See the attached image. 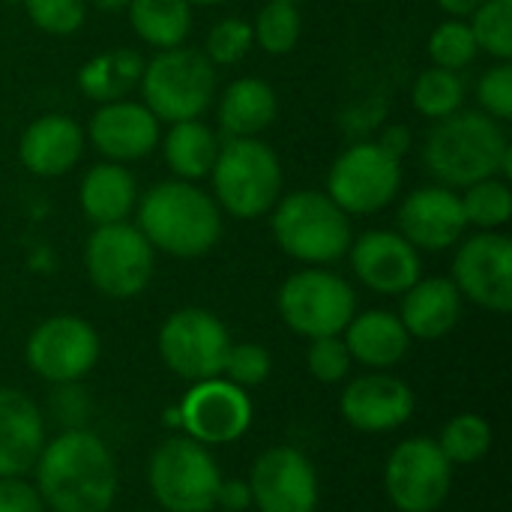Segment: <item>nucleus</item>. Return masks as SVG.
I'll return each instance as SVG.
<instances>
[{
	"instance_id": "f257e3e1",
	"label": "nucleus",
	"mask_w": 512,
	"mask_h": 512,
	"mask_svg": "<svg viewBox=\"0 0 512 512\" xmlns=\"http://www.w3.org/2000/svg\"><path fill=\"white\" fill-rule=\"evenodd\" d=\"M36 492L54 512H108L117 498V465L99 435L72 429L45 441L36 459Z\"/></svg>"
},
{
	"instance_id": "f03ea898",
	"label": "nucleus",
	"mask_w": 512,
	"mask_h": 512,
	"mask_svg": "<svg viewBox=\"0 0 512 512\" xmlns=\"http://www.w3.org/2000/svg\"><path fill=\"white\" fill-rule=\"evenodd\" d=\"M138 231L171 258H201L222 237V210L189 180H162L138 198Z\"/></svg>"
},
{
	"instance_id": "7ed1b4c3",
	"label": "nucleus",
	"mask_w": 512,
	"mask_h": 512,
	"mask_svg": "<svg viewBox=\"0 0 512 512\" xmlns=\"http://www.w3.org/2000/svg\"><path fill=\"white\" fill-rule=\"evenodd\" d=\"M510 153L504 126L489 114L468 108L435 120L423 144V162L429 174L447 189H465L471 183L498 177Z\"/></svg>"
},
{
	"instance_id": "20e7f679",
	"label": "nucleus",
	"mask_w": 512,
	"mask_h": 512,
	"mask_svg": "<svg viewBox=\"0 0 512 512\" xmlns=\"http://www.w3.org/2000/svg\"><path fill=\"white\" fill-rule=\"evenodd\" d=\"M213 201L231 219L267 216L282 198L285 174L276 150L261 138H225L210 171Z\"/></svg>"
},
{
	"instance_id": "39448f33",
	"label": "nucleus",
	"mask_w": 512,
	"mask_h": 512,
	"mask_svg": "<svg viewBox=\"0 0 512 512\" xmlns=\"http://www.w3.org/2000/svg\"><path fill=\"white\" fill-rule=\"evenodd\" d=\"M270 213L273 240L288 258L321 267L348 255V246L354 240L351 216L342 213L327 192H288L276 201Z\"/></svg>"
},
{
	"instance_id": "423d86ee",
	"label": "nucleus",
	"mask_w": 512,
	"mask_h": 512,
	"mask_svg": "<svg viewBox=\"0 0 512 512\" xmlns=\"http://www.w3.org/2000/svg\"><path fill=\"white\" fill-rule=\"evenodd\" d=\"M141 102L159 123L198 120L216 96V66L198 48H165L144 60Z\"/></svg>"
},
{
	"instance_id": "0eeeda50",
	"label": "nucleus",
	"mask_w": 512,
	"mask_h": 512,
	"mask_svg": "<svg viewBox=\"0 0 512 512\" xmlns=\"http://www.w3.org/2000/svg\"><path fill=\"white\" fill-rule=\"evenodd\" d=\"M276 306L288 330L297 336H342L357 315V294L342 276L324 267H306L282 282Z\"/></svg>"
},
{
	"instance_id": "6e6552de",
	"label": "nucleus",
	"mask_w": 512,
	"mask_h": 512,
	"mask_svg": "<svg viewBox=\"0 0 512 512\" xmlns=\"http://www.w3.org/2000/svg\"><path fill=\"white\" fill-rule=\"evenodd\" d=\"M150 492L168 512H213L219 495V468L204 444L192 438L162 441L147 468Z\"/></svg>"
},
{
	"instance_id": "1a4fd4ad",
	"label": "nucleus",
	"mask_w": 512,
	"mask_h": 512,
	"mask_svg": "<svg viewBox=\"0 0 512 512\" xmlns=\"http://www.w3.org/2000/svg\"><path fill=\"white\" fill-rule=\"evenodd\" d=\"M402 189V159L378 141L345 147L327 171V195L348 216H372L396 201Z\"/></svg>"
},
{
	"instance_id": "9d476101",
	"label": "nucleus",
	"mask_w": 512,
	"mask_h": 512,
	"mask_svg": "<svg viewBox=\"0 0 512 512\" xmlns=\"http://www.w3.org/2000/svg\"><path fill=\"white\" fill-rule=\"evenodd\" d=\"M153 246L129 222L96 225L84 243V267L93 288L111 300L138 297L156 270Z\"/></svg>"
},
{
	"instance_id": "9b49d317",
	"label": "nucleus",
	"mask_w": 512,
	"mask_h": 512,
	"mask_svg": "<svg viewBox=\"0 0 512 512\" xmlns=\"http://www.w3.org/2000/svg\"><path fill=\"white\" fill-rule=\"evenodd\" d=\"M228 348H231V336L225 324L213 312L198 306L171 312L159 330V354L165 366L192 384L219 378Z\"/></svg>"
},
{
	"instance_id": "f8f14e48",
	"label": "nucleus",
	"mask_w": 512,
	"mask_h": 512,
	"mask_svg": "<svg viewBox=\"0 0 512 512\" xmlns=\"http://www.w3.org/2000/svg\"><path fill=\"white\" fill-rule=\"evenodd\" d=\"M453 465L432 438L402 441L384 468V489L399 512H435L450 495Z\"/></svg>"
},
{
	"instance_id": "ddd939ff",
	"label": "nucleus",
	"mask_w": 512,
	"mask_h": 512,
	"mask_svg": "<svg viewBox=\"0 0 512 512\" xmlns=\"http://www.w3.org/2000/svg\"><path fill=\"white\" fill-rule=\"evenodd\" d=\"M453 285L459 294L489 312L512 309V240L501 231H480L456 243Z\"/></svg>"
},
{
	"instance_id": "4468645a",
	"label": "nucleus",
	"mask_w": 512,
	"mask_h": 512,
	"mask_svg": "<svg viewBox=\"0 0 512 512\" xmlns=\"http://www.w3.org/2000/svg\"><path fill=\"white\" fill-rule=\"evenodd\" d=\"M27 366L54 384L84 378L99 360V336L78 315H54L42 321L27 339Z\"/></svg>"
},
{
	"instance_id": "2eb2a0df",
	"label": "nucleus",
	"mask_w": 512,
	"mask_h": 512,
	"mask_svg": "<svg viewBox=\"0 0 512 512\" xmlns=\"http://www.w3.org/2000/svg\"><path fill=\"white\" fill-rule=\"evenodd\" d=\"M180 423L189 438L204 447L234 444L252 426V402L243 387L222 375L195 381L180 405Z\"/></svg>"
},
{
	"instance_id": "dca6fc26",
	"label": "nucleus",
	"mask_w": 512,
	"mask_h": 512,
	"mask_svg": "<svg viewBox=\"0 0 512 512\" xmlns=\"http://www.w3.org/2000/svg\"><path fill=\"white\" fill-rule=\"evenodd\" d=\"M249 495L261 512H315L318 474L297 447H273L255 459Z\"/></svg>"
},
{
	"instance_id": "f3484780",
	"label": "nucleus",
	"mask_w": 512,
	"mask_h": 512,
	"mask_svg": "<svg viewBox=\"0 0 512 512\" xmlns=\"http://www.w3.org/2000/svg\"><path fill=\"white\" fill-rule=\"evenodd\" d=\"M159 120L153 117V111L144 102H132V99H114V102H102L90 123L84 138L93 144V150L99 156H105V162H138L144 156H150L159 147Z\"/></svg>"
},
{
	"instance_id": "a211bd4d",
	"label": "nucleus",
	"mask_w": 512,
	"mask_h": 512,
	"mask_svg": "<svg viewBox=\"0 0 512 512\" xmlns=\"http://www.w3.org/2000/svg\"><path fill=\"white\" fill-rule=\"evenodd\" d=\"M399 234L417 249V252H444L453 249L465 231L468 219L462 210V198L456 189H447L441 183L414 189L399 204Z\"/></svg>"
},
{
	"instance_id": "6ab92c4d",
	"label": "nucleus",
	"mask_w": 512,
	"mask_h": 512,
	"mask_svg": "<svg viewBox=\"0 0 512 512\" xmlns=\"http://www.w3.org/2000/svg\"><path fill=\"white\" fill-rule=\"evenodd\" d=\"M348 255L357 279L375 294H405L417 279H423L420 252L399 231H366L351 240Z\"/></svg>"
},
{
	"instance_id": "aec40b11",
	"label": "nucleus",
	"mask_w": 512,
	"mask_h": 512,
	"mask_svg": "<svg viewBox=\"0 0 512 512\" xmlns=\"http://www.w3.org/2000/svg\"><path fill=\"white\" fill-rule=\"evenodd\" d=\"M339 411L345 423L360 432H393L411 420L414 393L402 378L372 372V375L354 378L345 387L339 399Z\"/></svg>"
},
{
	"instance_id": "412c9836",
	"label": "nucleus",
	"mask_w": 512,
	"mask_h": 512,
	"mask_svg": "<svg viewBox=\"0 0 512 512\" xmlns=\"http://www.w3.org/2000/svg\"><path fill=\"white\" fill-rule=\"evenodd\" d=\"M84 129L69 114H42L18 138V162L33 177H63L84 156Z\"/></svg>"
},
{
	"instance_id": "4be33fe9",
	"label": "nucleus",
	"mask_w": 512,
	"mask_h": 512,
	"mask_svg": "<svg viewBox=\"0 0 512 512\" xmlns=\"http://www.w3.org/2000/svg\"><path fill=\"white\" fill-rule=\"evenodd\" d=\"M45 447L39 408L18 390L0 387V477H24L33 471Z\"/></svg>"
},
{
	"instance_id": "5701e85b",
	"label": "nucleus",
	"mask_w": 512,
	"mask_h": 512,
	"mask_svg": "<svg viewBox=\"0 0 512 512\" xmlns=\"http://www.w3.org/2000/svg\"><path fill=\"white\" fill-rule=\"evenodd\" d=\"M462 318V294L453 285V279L432 276V279H417L405 294H402V327L408 330L411 339H441L447 336Z\"/></svg>"
},
{
	"instance_id": "b1692460",
	"label": "nucleus",
	"mask_w": 512,
	"mask_h": 512,
	"mask_svg": "<svg viewBox=\"0 0 512 512\" xmlns=\"http://www.w3.org/2000/svg\"><path fill=\"white\" fill-rule=\"evenodd\" d=\"M78 204L93 225L126 222L138 204V180L120 162H99L81 177Z\"/></svg>"
},
{
	"instance_id": "393cba45",
	"label": "nucleus",
	"mask_w": 512,
	"mask_h": 512,
	"mask_svg": "<svg viewBox=\"0 0 512 512\" xmlns=\"http://www.w3.org/2000/svg\"><path fill=\"white\" fill-rule=\"evenodd\" d=\"M279 114V96L264 78H237L219 96V129L228 138H258L267 126H273Z\"/></svg>"
},
{
	"instance_id": "a878e982",
	"label": "nucleus",
	"mask_w": 512,
	"mask_h": 512,
	"mask_svg": "<svg viewBox=\"0 0 512 512\" xmlns=\"http://www.w3.org/2000/svg\"><path fill=\"white\" fill-rule=\"evenodd\" d=\"M342 342H345L351 360H357L369 369H390L408 354L411 336L402 327L399 315L384 312V309H369V312L351 318Z\"/></svg>"
},
{
	"instance_id": "bb28decb",
	"label": "nucleus",
	"mask_w": 512,
	"mask_h": 512,
	"mask_svg": "<svg viewBox=\"0 0 512 512\" xmlns=\"http://www.w3.org/2000/svg\"><path fill=\"white\" fill-rule=\"evenodd\" d=\"M219 135L201 123V120H180L171 123L165 138H162V156L165 165L171 168V174L177 180H204L213 171V162L219 156Z\"/></svg>"
},
{
	"instance_id": "cd10ccee",
	"label": "nucleus",
	"mask_w": 512,
	"mask_h": 512,
	"mask_svg": "<svg viewBox=\"0 0 512 512\" xmlns=\"http://www.w3.org/2000/svg\"><path fill=\"white\" fill-rule=\"evenodd\" d=\"M144 72V57L132 48H111L90 57L78 69V87L93 102H114L126 99L132 87H138Z\"/></svg>"
},
{
	"instance_id": "c85d7f7f",
	"label": "nucleus",
	"mask_w": 512,
	"mask_h": 512,
	"mask_svg": "<svg viewBox=\"0 0 512 512\" xmlns=\"http://www.w3.org/2000/svg\"><path fill=\"white\" fill-rule=\"evenodd\" d=\"M126 12L135 36L156 51L186 45L192 33L189 0H129Z\"/></svg>"
},
{
	"instance_id": "c756f323",
	"label": "nucleus",
	"mask_w": 512,
	"mask_h": 512,
	"mask_svg": "<svg viewBox=\"0 0 512 512\" xmlns=\"http://www.w3.org/2000/svg\"><path fill=\"white\" fill-rule=\"evenodd\" d=\"M465 93H468V87L459 72L429 66L417 75V81L411 87V102H414L417 114H423L426 120H444V117L456 114L459 108H465Z\"/></svg>"
},
{
	"instance_id": "7c9ffc66",
	"label": "nucleus",
	"mask_w": 512,
	"mask_h": 512,
	"mask_svg": "<svg viewBox=\"0 0 512 512\" xmlns=\"http://www.w3.org/2000/svg\"><path fill=\"white\" fill-rule=\"evenodd\" d=\"M303 33V18L297 3L267 0L252 21V42L270 57H285L297 48Z\"/></svg>"
},
{
	"instance_id": "2f4dec72",
	"label": "nucleus",
	"mask_w": 512,
	"mask_h": 512,
	"mask_svg": "<svg viewBox=\"0 0 512 512\" xmlns=\"http://www.w3.org/2000/svg\"><path fill=\"white\" fill-rule=\"evenodd\" d=\"M462 210L468 225H477L480 231H498L510 222L512 216V192L510 183L501 177H489L480 183L465 186Z\"/></svg>"
},
{
	"instance_id": "473e14b6",
	"label": "nucleus",
	"mask_w": 512,
	"mask_h": 512,
	"mask_svg": "<svg viewBox=\"0 0 512 512\" xmlns=\"http://www.w3.org/2000/svg\"><path fill=\"white\" fill-rule=\"evenodd\" d=\"M438 447L450 465H474L489 453L492 429L480 414H459L444 426Z\"/></svg>"
},
{
	"instance_id": "72a5a7b5",
	"label": "nucleus",
	"mask_w": 512,
	"mask_h": 512,
	"mask_svg": "<svg viewBox=\"0 0 512 512\" xmlns=\"http://www.w3.org/2000/svg\"><path fill=\"white\" fill-rule=\"evenodd\" d=\"M468 24L480 51L495 60H512V0H483Z\"/></svg>"
},
{
	"instance_id": "f704fd0d",
	"label": "nucleus",
	"mask_w": 512,
	"mask_h": 512,
	"mask_svg": "<svg viewBox=\"0 0 512 512\" xmlns=\"http://www.w3.org/2000/svg\"><path fill=\"white\" fill-rule=\"evenodd\" d=\"M426 48H429L432 66H441V69H450V72H462L480 54L477 39L471 33V24L465 18H447V21H441L432 30Z\"/></svg>"
},
{
	"instance_id": "c9c22d12",
	"label": "nucleus",
	"mask_w": 512,
	"mask_h": 512,
	"mask_svg": "<svg viewBox=\"0 0 512 512\" xmlns=\"http://www.w3.org/2000/svg\"><path fill=\"white\" fill-rule=\"evenodd\" d=\"M252 48V24L246 18H222L207 30L204 57L213 66H237Z\"/></svg>"
},
{
	"instance_id": "e433bc0d",
	"label": "nucleus",
	"mask_w": 512,
	"mask_h": 512,
	"mask_svg": "<svg viewBox=\"0 0 512 512\" xmlns=\"http://www.w3.org/2000/svg\"><path fill=\"white\" fill-rule=\"evenodd\" d=\"M36 30L48 36H72L87 21V0H21Z\"/></svg>"
},
{
	"instance_id": "4c0bfd02",
	"label": "nucleus",
	"mask_w": 512,
	"mask_h": 512,
	"mask_svg": "<svg viewBox=\"0 0 512 512\" xmlns=\"http://www.w3.org/2000/svg\"><path fill=\"white\" fill-rule=\"evenodd\" d=\"M270 375V354L264 345H255V342H240L228 348V357H225V366H222V378H228L231 384L237 387H258L264 384Z\"/></svg>"
},
{
	"instance_id": "58836bf2",
	"label": "nucleus",
	"mask_w": 512,
	"mask_h": 512,
	"mask_svg": "<svg viewBox=\"0 0 512 512\" xmlns=\"http://www.w3.org/2000/svg\"><path fill=\"white\" fill-rule=\"evenodd\" d=\"M477 102L480 111L489 114L498 123L512 120V63L498 60L492 69H486L477 81Z\"/></svg>"
},
{
	"instance_id": "ea45409f",
	"label": "nucleus",
	"mask_w": 512,
	"mask_h": 512,
	"mask_svg": "<svg viewBox=\"0 0 512 512\" xmlns=\"http://www.w3.org/2000/svg\"><path fill=\"white\" fill-rule=\"evenodd\" d=\"M306 363H309L312 378H318L321 384H336L351 372V354H348V348H345V342L339 336L312 339Z\"/></svg>"
},
{
	"instance_id": "a19ab883",
	"label": "nucleus",
	"mask_w": 512,
	"mask_h": 512,
	"mask_svg": "<svg viewBox=\"0 0 512 512\" xmlns=\"http://www.w3.org/2000/svg\"><path fill=\"white\" fill-rule=\"evenodd\" d=\"M0 512H45V501L21 477H0Z\"/></svg>"
},
{
	"instance_id": "79ce46f5",
	"label": "nucleus",
	"mask_w": 512,
	"mask_h": 512,
	"mask_svg": "<svg viewBox=\"0 0 512 512\" xmlns=\"http://www.w3.org/2000/svg\"><path fill=\"white\" fill-rule=\"evenodd\" d=\"M252 504V495H249V483H240V480H228V483H219V495H216V507H222L225 512H240Z\"/></svg>"
},
{
	"instance_id": "37998d69",
	"label": "nucleus",
	"mask_w": 512,
	"mask_h": 512,
	"mask_svg": "<svg viewBox=\"0 0 512 512\" xmlns=\"http://www.w3.org/2000/svg\"><path fill=\"white\" fill-rule=\"evenodd\" d=\"M378 144H381L387 153H393L396 159H405L408 150H411V144H414V138H411V129H408V126L393 123V126H387V129L381 132Z\"/></svg>"
},
{
	"instance_id": "c03bdc74",
	"label": "nucleus",
	"mask_w": 512,
	"mask_h": 512,
	"mask_svg": "<svg viewBox=\"0 0 512 512\" xmlns=\"http://www.w3.org/2000/svg\"><path fill=\"white\" fill-rule=\"evenodd\" d=\"M483 0H435L438 9H444L450 18H468Z\"/></svg>"
},
{
	"instance_id": "a18cd8bd",
	"label": "nucleus",
	"mask_w": 512,
	"mask_h": 512,
	"mask_svg": "<svg viewBox=\"0 0 512 512\" xmlns=\"http://www.w3.org/2000/svg\"><path fill=\"white\" fill-rule=\"evenodd\" d=\"M93 6L102 12H123L129 6V0H93Z\"/></svg>"
},
{
	"instance_id": "49530a36",
	"label": "nucleus",
	"mask_w": 512,
	"mask_h": 512,
	"mask_svg": "<svg viewBox=\"0 0 512 512\" xmlns=\"http://www.w3.org/2000/svg\"><path fill=\"white\" fill-rule=\"evenodd\" d=\"M228 0H189V6H222Z\"/></svg>"
},
{
	"instance_id": "de8ad7c7",
	"label": "nucleus",
	"mask_w": 512,
	"mask_h": 512,
	"mask_svg": "<svg viewBox=\"0 0 512 512\" xmlns=\"http://www.w3.org/2000/svg\"><path fill=\"white\" fill-rule=\"evenodd\" d=\"M282 3H300V0H282Z\"/></svg>"
}]
</instances>
